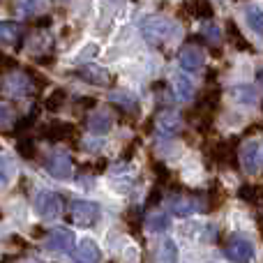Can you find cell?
Returning a JSON list of instances; mask_svg holds the SVG:
<instances>
[{
    "instance_id": "4316f807",
    "label": "cell",
    "mask_w": 263,
    "mask_h": 263,
    "mask_svg": "<svg viewBox=\"0 0 263 263\" xmlns=\"http://www.w3.org/2000/svg\"><path fill=\"white\" fill-rule=\"evenodd\" d=\"M18 153H21L23 157L32 159V157H35V155H37V148H35V143H32V141L21 139V141H18Z\"/></svg>"
},
{
    "instance_id": "e0dca14e",
    "label": "cell",
    "mask_w": 263,
    "mask_h": 263,
    "mask_svg": "<svg viewBox=\"0 0 263 263\" xmlns=\"http://www.w3.org/2000/svg\"><path fill=\"white\" fill-rule=\"evenodd\" d=\"M109 100L114 102V104H118L123 111H136V106H139V97H136L134 92H129V90L109 92Z\"/></svg>"
},
{
    "instance_id": "83f0119b",
    "label": "cell",
    "mask_w": 263,
    "mask_h": 263,
    "mask_svg": "<svg viewBox=\"0 0 263 263\" xmlns=\"http://www.w3.org/2000/svg\"><path fill=\"white\" fill-rule=\"evenodd\" d=\"M5 65H9V58H7V55H5V53H0V72H3V67H5Z\"/></svg>"
},
{
    "instance_id": "6da1fadb",
    "label": "cell",
    "mask_w": 263,
    "mask_h": 263,
    "mask_svg": "<svg viewBox=\"0 0 263 263\" xmlns=\"http://www.w3.org/2000/svg\"><path fill=\"white\" fill-rule=\"evenodd\" d=\"M210 201L205 194H196V196H185V194H171L166 199V208L171 210L173 215L178 217H187V215H194V213H208L210 210Z\"/></svg>"
},
{
    "instance_id": "44dd1931",
    "label": "cell",
    "mask_w": 263,
    "mask_h": 263,
    "mask_svg": "<svg viewBox=\"0 0 263 263\" xmlns=\"http://www.w3.org/2000/svg\"><path fill=\"white\" fill-rule=\"evenodd\" d=\"M245 16H247V23H250L252 30L259 32V35H263V9H259V7H247Z\"/></svg>"
},
{
    "instance_id": "ac0fdd59",
    "label": "cell",
    "mask_w": 263,
    "mask_h": 263,
    "mask_svg": "<svg viewBox=\"0 0 263 263\" xmlns=\"http://www.w3.org/2000/svg\"><path fill=\"white\" fill-rule=\"evenodd\" d=\"M173 97L180 102H190L192 97H194V86H192V81L187 77H182V74H178V77L173 79Z\"/></svg>"
},
{
    "instance_id": "ba28073f",
    "label": "cell",
    "mask_w": 263,
    "mask_h": 263,
    "mask_svg": "<svg viewBox=\"0 0 263 263\" xmlns=\"http://www.w3.org/2000/svg\"><path fill=\"white\" fill-rule=\"evenodd\" d=\"M46 247L53 252H60V254H72L74 252V233L65 227L53 229V231H49V236H46Z\"/></svg>"
},
{
    "instance_id": "603a6c76",
    "label": "cell",
    "mask_w": 263,
    "mask_h": 263,
    "mask_svg": "<svg viewBox=\"0 0 263 263\" xmlns=\"http://www.w3.org/2000/svg\"><path fill=\"white\" fill-rule=\"evenodd\" d=\"M14 125V111L9 106L0 104V132H7Z\"/></svg>"
},
{
    "instance_id": "484cf974",
    "label": "cell",
    "mask_w": 263,
    "mask_h": 263,
    "mask_svg": "<svg viewBox=\"0 0 263 263\" xmlns=\"http://www.w3.org/2000/svg\"><path fill=\"white\" fill-rule=\"evenodd\" d=\"M203 35H205V42H208V44H213V46H219V42H222V35H219V28L217 26H205Z\"/></svg>"
},
{
    "instance_id": "9a60e30c",
    "label": "cell",
    "mask_w": 263,
    "mask_h": 263,
    "mask_svg": "<svg viewBox=\"0 0 263 263\" xmlns=\"http://www.w3.org/2000/svg\"><path fill=\"white\" fill-rule=\"evenodd\" d=\"M23 37V26L16 21H3L0 23V42L5 44H18Z\"/></svg>"
},
{
    "instance_id": "7402d4cb",
    "label": "cell",
    "mask_w": 263,
    "mask_h": 263,
    "mask_svg": "<svg viewBox=\"0 0 263 263\" xmlns=\"http://www.w3.org/2000/svg\"><path fill=\"white\" fill-rule=\"evenodd\" d=\"M63 102H65V90H53L49 97H46V102H44V106H46V111H58L60 106H63Z\"/></svg>"
},
{
    "instance_id": "8992f818",
    "label": "cell",
    "mask_w": 263,
    "mask_h": 263,
    "mask_svg": "<svg viewBox=\"0 0 263 263\" xmlns=\"http://www.w3.org/2000/svg\"><path fill=\"white\" fill-rule=\"evenodd\" d=\"M44 168L53 178H58V180H67V178H72V173H74L72 159H69V155H65V153L49 155V157L44 159Z\"/></svg>"
},
{
    "instance_id": "52a82bcc",
    "label": "cell",
    "mask_w": 263,
    "mask_h": 263,
    "mask_svg": "<svg viewBox=\"0 0 263 263\" xmlns=\"http://www.w3.org/2000/svg\"><path fill=\"white\" fill-rule=\"evenodd\" d=\"M224 254L231 263H250L252 256H254V247L245 238H231L224 247Z\"/></svg>"
},
{
    "instance_id": "d6986e66",
    "label": "cell",
    "mask_w": 263,
    "mask_h": 263,
    "mask_svg": "<svg viewBox=\"0 0 263 263\" xmlns=\"http://www.w3.org/2000/svg\"><path fill=\"white\" fill-rule=\"evenodd\" d=\"M46 139L51 141H60V139H67V136L74 134V127L72 125H65V123H53V125H46V129L42 132Z\"/></svg>"
},
{
    "instance_id": "30bf717a",
    "label": "cell",
    "mask_w": 263,
    "mask_h": 263,
    "mask_svg": "<svg viewBox=\"0 0 263 263\" xmlns=\"http://www.w3.org/2000/svg\"><path fill=\"white\" fill-rule=\"evenodd\" d=\"M155 125H157V132L162 136H171V134H176V132L180 129L182 118H180V114H178L176 109H162L157 114V118H155Z\"/></svg>"
},
{
    "instance_id": "7a4b0ae2",
    "label": "cell",
    "mask_w": 263,
    "mask_h": 263,
    "mask_svg": "<svg viewBox=\"0 0 263 263\" xmlns=\"http://www.w3.org/2000/svg\"><path fill=\"white\" fill-rule=\"evenodd\" d=\"M141 32H143V37L150 42V44L162 46L164 42H171L173 37H178V26L171 21V18L150 16L148 21H143Z\"/></svg>"
},
{
    "instance_id": "cb8c5ba5",
    "label": "cell",
    "mask_w": 263,
    "mask_h": 263,
    "mask_svg": "<svg viewBox=\"0 0 263 263\" xmlns=\"http://www.w3.org/2000/svg\"><path fill=\"white\" fill-rule=\"evenodd\" d=\"M192 12H194V18H210L213 16V5H208V3H194L192 5Z\"/></svg>"
},
{
    "instance_id": "9c48e42d",
    "label": "cell",
    "mask_w": 263,
    "mask_h": 263,
    "mask_svg": "<svg viewBox=\"0 0 263 263\" xmlns=\"http://www.w3.org/2000/svg\"><path fill=\"white\" fill-rule=\"evenodd\" d=\"M240 164L247 173H256L261 168V143L259 141H247L240 148Z\"/></svg>"
},
{
    "instance_id": "ffe728a7",
    "label": "cell",
    "mask_w": 263,
    "mask_h": 263,
    "mask_svg": "<svg viewBox=\"0 0 263 263\" xmlns=\"http://www.w3.org/2000/svg\"><path fill=\"white\" fill-rule=\"evenodd\" d=\"M145 227H148L150 233H164L168 227H171V219L164 213H153L148 219H145Z\"/></svg>"
},
{
    "instance_id": "3957f363",
    "label": "cell",
    "mask_w": 263,
    "mask_h": 263,
    "mask_svg": "<svg viewBox=\"0 0 263 263\" xmlns=\"http://www.w3.org/2000/svg\"><path fill=\"white\" fill-rule=\"evenodd\" d=\"M37 83L40 81L32 79L30 74L14 69V72L5 74V79L0 81V90H3V95H7V97H28L32 90H35Z\"/></svg>"
},
{
    "instance_id": "8fae6325",
    "label": "cell",
    "mask_w": 263,
    "mask_h": 263,
    "mask_svg": "<svg viewBox=\"0 0 263 263\" xmlns=\"http://www.w3.org/2000/svg\"><path fill=\"white\" fill-rule=\"evenodd\" d=\"M178 60H180V67L187 69V72H199L201 67L205 65V55L203 51L199 49V46H185V49H180V53H178Z\"/></svg>"
},
{
    "instance_id": "5bb4252c",
    "label": "cell",
    "mask_w": 263,
    "mask_h": 263,
    "mask_svg": "<svg viewBox=\"0 0 263 263\" xmlns=\"http://www.w3.org/2000/svg\"><path fill=\"white\" fill-rule=\"evenodd\" d=\"M77 77L86 83H92V86H106L111 81L109 72L104 67H100V65H81L77 69Z\"/></svg>"
},
{
    "instance_id": "5b68a950",
    "label": "cell",
    "mask_w": 263,
    "mask_h": 263,
    "mask_svg": "<svg viewBox=\"0 0 263 263\" xmlns=\"http://www.w3.org/2000/svg\"><path fill=\"white\" fill-rule=\"evenodd\" d=\"M35 210L42 219H58L63 213V196L51 190H42L35 196Z\"/></svg>"
},
{
    "instance_id": "f1b7e54d",
    "label": "cell",
    "mask_w": 263,
    "mask_h": 263,
    "mask_svg": "<svg viewBox=\"0 0 263 263\" xmlns=\"http://www.w3.org/2000/svg\"><path fill=\"white\" fill-rule=\"evenodd\" d=\"M261 164H263V143H261Z\"/></svg>"
},
{
    "instance_id": "4fadbf2b",
    "label": "cell",
    "mask_w": 263,
    "mask_h": 263,
    "mask_svg": "<svg viewBox=\"0 0 263 263\" xmlns=\"http://www.w3.org/2000/svg\"><path fill=\"white\" fill-rule=\"evenodd\" d=\"M74 256V263H100L102 261V252L90 238H83L79 242V247L72 252Z\"/></svg>"
},
{
    "instance_id": "2e32d148",
    "label": "cell",
    "mask_w": 263,
    "mask_h": 263,
    "mask_svg": "<svg viewBox=\"0 0 263 263\" xmlns=\"http://www.w3.org/2000/svg\"><path fill=\"white\" fill-rule=\"evenodd\" d=\"M178 261V245L171 238H164L155 252V263H176Z\"/></svg>"
},
{
    "instance_id": "7c38bea8",
    "label": "cell",
    "mask_w": 263,
    "mask_h": 263,
    "mask_svg": "<svg viewBox=\"0 0 263 263\" xmlns=\"http://www.w3.org/2000/svg\"><path fill=\"white\" fill-rule=\"evenodd\" d=\"M114 111L111 109H97L95 114L88 118V132L95 136H102L106 134L111 127H114Z\"/></svg>"
},
{
    "instance_id": "277c9868",
    "label": "cell",
    "mask_w": 263,
    "mask_h": 263,
    "mask_svg": "<svg viewBox=\"0 0 263 263\" xmlns=\"http://www.w3.org/2000/svg\"><path fill=\"white\" fill-rule=\"evenodd\" d=\"M69 217L77 227L81 229H90L97 224L100 219V205L95 201H86V199H74L69 203Z\"/></svg>"
},
{
    "instance_id": "d4e9b609",
    "label": "cell",
    "mask_w": 263,
    "mask_h": 263,
    "mask_svg": "<svg viewBox=\"0 0 263 263\" xmlns=\"http://www.w3.org/2000/svg\"><path fill=\"white\" fill-rule=\"evenodd\" d=\"M12 162H9L7 157H0V185H5V182H9V178H12Z\"/></svg>"
}]
</instances>
